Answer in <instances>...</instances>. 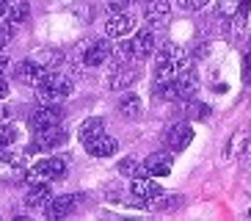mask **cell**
I'll return each mask as SVG.
<instances>
[{
	"label": "cell",
	"mask_w": 251,
	"mask_h": 221,
	"mask_svg": "<svg viewBox=\"0 0 251 221\" xmlns=\"http://www.w3.org/2000/svg\"><path fill=\"white\" fill-rule=\"evenodd\" d=\"M6 97H8V83L0 81V100H6Z\"/></svg>",
	"instance_id": "33"
},
{
	"label": "cell",
	"mask_w": 251,
	"mask_h": 221,
	"mask_svg": "<svg viewBox=\"0 0 251 221\" xmlns=\"http://www.w3.org/2000/svg\"><path fill=\"white\" fill-rule=\"evenodd\" d=\"M171 20L169 0H147V22L152 28H166Z\"/></svg>",
	"instance_id": "12"
},
{
	"label": "cell",
	"mask_w": 251,
	"mask_h": 221,
	"mask_svg": "<svg viewBox=\"0 0 251 221\" xmlns=\"http://www.w3.org/2000/svg\"><path fill=\"white\" fill-rule=\"evenodd\" d=\"M144 163H147V169H149V174H152V177L171 174V166H174V161H171L169 152H152Z\"/></svg>",
	"instance_id": "17"
},
{
	"label": "cell",
	"mask_w": 251,
	"mask_h": 221,
	"mask_svg": "<svg viewBox=\"0 0 251 221\" xmlns=\"http://www.w3.org/2000/svg\"><path fill=\"white\" fill-rule=\"evenodd\" d=\"M36 61L39 64H45L47 69H58V66L64 64V53L61 50H39Z\"/></svg>",
	"instance_id": "22"
},
{
	"label": "cell",
	"mask_w": 251,
	"mask_h": 221,
	"mask_svg": "<svg viewBox=\"0 0 251 221\" xmlns=\"http://www.w3.org/2000/svg\"><path fill=\"white\" fill-rule=\"evenodd\" d=\"M69 133L64 130L61 125H52V127H45V130H33V141H30V152H50V149L67 144Z\"/></svg>",
	"instance_id": "5"
},
{
	"label": "cell",
	"mask_w": 251,
	"mask_h": 221,
	"mask_svg": "<svg viewBox=\"0 0 251 221\" xmlns=\"http://www.w3.org/2000/svg\"><path fill=\"white\" fill-rule=\"evenodd\" d=\"M138 166H141V161H135V158H122V161H119V166H116V171L133 180V177L138 174Z\"/></svg>",
	"instance_id": "24"
},
{
	"label": "cell",
	"mask_w": 251,
	"mask_h": 221,
	"mask_svg": "<svg viewBox=\"0 0 251 221\" xmlns=\"http://www.w3.org/2000/svg\"><path fill=\"white\" fill-rule=\"evenodd\" d=\"M135 30V20L127 11H113L111 17H108V22H105V33L113 39L119 36H127V33H133Z\"/></svg>",
	"instance_id": "11"
},
{
	"label": "cell",
	"mask_w": 251,
	"mask_h": 221,
	"mask_svg": "<svg viewBox=\"0 0 251 221\" xmlns=\"http://www.w3.org/2000/svg\"><path fill=\"white\" fill-rule=\"evenodd\" d=\"M86 149H89V155H94V158H108V155H113L119 149V141L113 138V136L100 133L97 138H91L89 144H86Z\"/></svg>",
	"instance_id": "16"
},
{
	"label": "cell",
	"mask_w": 251,
	"mask_h": 221,
	"mask_svg": "<svg viewBox=\"0 0 251 221\" xmlns=\"http://www.w3.org/2000/svg\"><path fill=\"white\" fill-rule=\"evenodd\" d=\"M72 78H67L64 72H55V69H47V75L36 86V100L39 103H58V100L72 94Z\"/></svg>",
	"instance_id": "3"
},
{
	"label": "cell",
	"mask_w": 251,
	"mask_h": 221,
	"mask_svg": "<svg viewBox=\"0 0 251 221\" xmlns=\"http://www.w3.org/2000/svg\"><path fill=\"white\" fill-rule=\"evenodd\" d=\"M188 116H191V119H207V116H210V105H204V103H191V108H188Z\"/></svg>",
	"instance_id": "26"
},
{
	"label": "cell",
	"mask_w": 251,
	"mask_h": 221,
	"mask_svg": "<svg viewBox=\"0 0 251 221\" xmlns=\"http://www.w3.org/2000/svg\"><path fill=\"white\" fill-rule=\"evenodd\" d=\"M174 3H177L179 8H191V0H174Z\"/></svg>",
	"instance_id": "35"
},
{
	"label": "cell",
	"mask_w": 251,
	"mask_h": 221,
	"mask_svg": "<svg viewBox=\"0 0 251 221\" xmlns=\"http://www.w3.org/2000/svg\"><path fill=\"white\" fill-rule=\"evenodd\" d=\"M152 94L169 103H188L196 94V81L193 75H182V78H171V81H155Z\"/></svg>",
	"instance_id": "2"
},
{
	"label": "cell",
	"mask_w": 251,
	"mask_h": 221,
	"mask_svg": "<svg viewBox=\"0 0 251 221\" xmlns=\"http://www.w3.org/2000/svg\"><path fill=\"white\" fill-rule=\"evenodd\" d=\"M193 61L188 58V53L177 44H163L157 50V64H155V81H171V78H182L191 75Z\"/></svg>",
	"instance_id": "1"
},
{
	"label": "cell",
	"mask_w": 251,
	"mask_h": 221,
	"mask_svg": "<svg viewBox=\"0 0 251 221\" xmlns=\"http://www.w3.org/2000/svg\"><path fill=\"white\" fill-rule=\"evenodd\" d=\"M102 127H105V122H102L100 116H94V119H86V122L80 125V130H77V138L83 141V147H86V144H89L91 138H97V136L102 133Z\"/></svg>",
	"instance_id": "19"
},
{
	"label": "cell",
	"mask_w": 251,
	"mask_h": 221,
	"mask_svg": "<svg viewBox=\"0 0 251 221\" xmlns=\"http://www.w3.org/2000/svg\"><path fill=\"white\" fill-rule=\"evenodd\" d=\"M119 113H122L125 119H138L141 116V100L135 94L122 97V103H119Z\"/></svg>",
	"instance_id": "21"
},
{
	"label": "cell",
	"mask_w": 251,
	"mask_h": 221,
	"mask_svg": "<svg viewBox=\"0 0 251 221\" xmlns=\"http://www.w3.org/2000/svg\"><path fill=\"white\" fill-rule=\"evenodd\" d=\"M133 3L135 0H108V8H111V11H127Z\"/></svg>",
	"instance_id": "28"
},
{
	"label": "cell",
	"mask_w": 251,
	"mask_h": 221,
	"mask_svg": "<svg viewBox=\"0 0 251 221\" xmlns=\"http://www.w3.org/2000/svg\"><path fill=\"white\" fill-rule=\"evenodd\" d=\"M50 199H52V191H50V185H47V180H42V183H33V185H30V191L25 193V202H28V207H45Z\"/></svg>",
	"instance_id": "18"
},
{
	"label": "cell",
	"mask_w": 251,
	"mask_h": 221,
	"mask_svg": "<svg viewBox=\"0 0 251 221\" xmlns=\"http://www.w3.org/2000/svg\"><path fill=\"white\" fill-rule=\"evenodd\" d=\"M210 0H191V11H199V8H204Z\"/></svg>",
	"instance_id": "31"
},
{
	"label": "cell",
	"mask_w": 251,
	"mask_h": 221,
	"mask_svg": "<svg viewBox=\"0 0 251 221\" xmlns=\"http://www.w3.org/2000/svg\"><path fill=\"white\" fill-rule=\"evenodd\" d=\"M113 50H116V47H113L108 39H91V42H86V47H83V64L86 66H102V64H108Z\"/></svg>",
	"instance_id": "7"
},
{
	"label": "cell",
	"mask_w": 251,
	"mask_h": 221,
	"mask_svg": "<svg viewBox=\"0 0 251 221\" xmlns=\"http://www.w3.org/2000/svg\"><path fill=\"white\" fill-rule=\"evenodd\" d=\"M8 14V0H0V20Z\"/></svg>",
	"instance_id": "34"
},
{
	"label": "cell",
	"mask_w": 251,
	"mask_h": 221,
	"mask_svg": "<svg viewBox=\"0 0 251 221\" xmlns=\"http://www.w3.org/2000/svg\"><path fill=\"white\" fill-rule=\"evenodd\" d=\"M20 138V130H17L14 125H0V149L3 147H11V144H14V141Z\"/></svg>",
	"instance_id": "23"
},
{
	"label": "cell",
	"mask_w": 251,
	"mask_h": 221,
	"mask_svg": "<svg viewBox=\"0 0 251 221\" xmlns=\"http://www.w3.org/2000/svg\"><path fill=\"white\" fill-rule=\"evenodd\" d=\"M130 50H133V58H149L152 53L157 50V36L152 28L135 30V39L130 42Z\"/></svg>",
	"instance_id": "9"
},
{
	"label": "cell",
	"mask_w": 251,
	"mask_h": 221,
	"mask_svg": "<svg viewBox=\"0 0 251 221\" xmlns=\"http://www.w3.org/2000/svg\"><path fill=\"white\" fill-rule=\"evenodd\" d=\"M0 47H3V42H0Z\"/></svg>",
	"instance_id": "37"
},
{
	"label": "cell",
	"mask_w": 251,
	"mask_h": 221,
	"mask_svg": "<svg viewBox=\"0 0 251 221\" xmlns=\"http://www.w3.org/2000/svg\"><path fill=\"white\" fill-rule=\"evenodd\" d=\"M61 119H64V108L58 103H39V108L28 113V125L33 130H45V127L61 125Z\"/></svg>",
	"instance_id": "6"
},
{
	"label": "cell",
	"mask_w": 251,
	"mask_h": 221,
	"mask_svg": "<svg viewBox=\"0 0 251 221\" xmlns=\"http://www.w3.org/2000/svg\"><path fill=\"white\" fill-rule=\"evenodd\" d=\"M75 205H77V202H75V196H52L50 202L42 207V210H45V219L55 221V219H67V216L75 210Z\"/></svg>",
	"instance_id": "15"
},
{
	"label": "cell",
	"mask_w": 251,
	"mask_h": 221,
	"mask_svg": "<svg viewBox=\"0 0 251 221\" xmlns=\"http://www.w3.org/2000/svg\"><path fill=\"white\" fill-rule=\"evenodd\" d=\"M191 141H193V130H191V125H188V122L171 125L169 133H166V147H169L171 152H182Z\"/></svg>",
	"instance_id": "10"
},
{
	"label": "cell",
	"mask_w": 251,
	"mask_h": 221,
	"mask_svg": "<svg viewBox=\"0 0 251 221\" xmlns=\"http://www.w3.org/2000/svg\"><path fill=\"white\" fill-rule=\"evenodd\" d=\"M243 81L251 83V53L246 55V64H243Z\"/></svg>",
	"instance_id": "30"
},
{
	"label": "cell",
	"mask_w": 251,
	"mask_h": 221,
	"mask_svg": "<svg viewBox=\"0 0 251 221\" xmlns=\"http://www.w3.org/2000/svg\"><path fill=\"white\" fill-rule=\"evenodd\" d=\"M33 171L42 180H61V177L67 174V161L64 158H45V161H39L33 166Z\"/></svg>",
	"instance_id": "14"
},
{
	"label": "cell",
	"mask_w": 251,
	"mask_h": 221,
	"mask_svg": "<svg viewBox=\"0 0 251 221\" xmlns=\"http://www.w3.org/2000/svg\"><path fill=\"white\" fill-rule=\"evenodd\" d=\"M11 116H14V110L8 108V105H0V125H6Z\"/></svg>",
	"instance_id": "29"
},
{
	"label": "cell",
	"mask_w": 251,
	"mask_h": 221,
	"mask_svg": "<svg viewBox=\"0 0 251 221\" xmlns=\"http://www.w3.org/2000/svg\"><path fill=\"white\" fill-rule=\"evenodd\" d=\"M6 69H8V55L6 53H0V75L6 72Z\"/></svg>",
	"instance_id": "32"
},
{
	"label": "cell",
	"mask_w": 251,
	"mask_h": 221,
	"mask_svg": "<svg viewBox=\"0 0 251 221\" xmlns=\"http://www.w3.org/2000/svg\"><path fill=\"white\" fill-rule=\"evenodd\" d=\"M246 219H251V207H249V210H246Z\"/></svg>",
	"instance_id": "36"
},
{
	"label": "cell",
	"mask_w": 251,
	"mask_h": 221,
	"mask_svg": "<svg viewBox=\"0 0 251 221\" xmlns=\"http://www.w3.org/2000/svg\"><path fill=\"white\" fill-rule=\"evenodd\" d=\"M14 25H17V22H11V20L0 22V42H3V44L11 42V36H14Z\"/></svg>",
	"instance_id": "27"
},
{
	"label": "cell",
	"mask_w": 251,
	"mask_h": 221,
	"mask_svg": "<svg viewBox=\"0 0 251 221\" xmlns=\"http://www.w3.org/2000/svg\"><path fill=\"white\" fill-rule=\"evenodd\" d=\"M138 78H141V69L135 64H119V66H113L111 78H108V88H111V91L130 88V86H135Z\"/></svg>",
	"instance_id": "8"
},
{
	"label": "cell",
	"mask_w": 251,
	"mask_h": 221,
	"mask_svg": "<svg viewBox=\"0 0 251 221\" xmlns=\"http://www.w3.org/2000/svg\"><path fill=\"white\" fill-rule=\"evenodd\" d=\"M240 14V0H221V6H218V17H224V20H235V17Z\"/></svg>",
	"instance_id": "25"
},
{
	"label": "cell",
	"mask_w": 251,
	"mask_h": 221,
	"mask_svg": "<svg viewBox=\"0 0 251 221\" xmlns=\"http://www.w3.org/2000/svg\"><path fill=\"white\" fill-rule=\"evenodd\" d=\"M130 193H133V205L155 207V202L163 196V188L152 180V177H135L133 185H130Z\"/></svg>",
	"instance_id": "4"
},
{
	"label": "cell",
	"mask_w": 251,
	"mask_h": 221,
	"mask_svg": "<svg viewBox=\"0 0 251 221\" xmlns=\"http://www.w3.org/2000/svg\"><path fill=\"white\" fill-rule=\"evenodd\" d=\"M6 17L11 22H17V25L25 22L30 17V3H28V0H8V14Z\"/></svg>",
	"instance_id": "20"
},
{
	"label": "cell",
	"mask_w": 251,
	"mask_h": 221,
	"mask_svg": "<svg viewBox=\"0 0 251 221\" xmlns=\"http://www.w3.org/2000/svg\"><path fill=\"white\" fill-rule=\"evenodd\" d=\"M47 75V66L45 64H39L36 58H25L17 64V78L25 83H30V86H39L42 83V78Z\"/></svg>",
	"instance_id": "13"
}]
</instances>
